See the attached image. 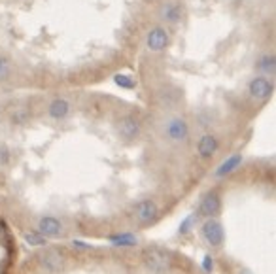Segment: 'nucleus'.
I'll return each mask as SVG.
<instances>
[{
  "mask_svg": "<svg viewBox=\"0 0 276 274\" xmlns=\"http://www.w3.org/2000/svg\"><path fill=\"white\" fill-rule=\"evenodd\" d=\"M168 0H0V91L91 89L138 59Z\"/></svg>",
  "mask_w": 276,
  "mask_h": 274,
  "instance_id": "f257e3e1",
  "label": "nucleus"
},
{
  "mask_svg": "<svg viewBox=\"0 0 276 274\" xmlns=\"http://www.w3.org/2000/svg\"><path fill=\"white\" fill-rule=\"evenodd\" d=\"M144 263L148 266V270H151L153 274H166L172 268L170 255L159 248H148L144 251Z\"/></svg>",
  "mask_w": 276,
  "mask_h": 274,
  "instance_id": "f03ea898",
  "label": "nucleus"
},
{
  "mask_svg": "<svg viewBox=\"0 0 276 274\" xmlns=\"http://www.w3.org/2000/svg\"><path fill=\"white\" fill-rule=\"evenodd\" d=\"M133 214H134V218L138 219V223L150 225L153 221H157L161 210H159L157 203H155L153 199H144V201H140V203L134 206Z\"/></svg>",
  "mask_w": 276,
  "mask_h": 274,
  "instance_id": "7ed1b4c3",
  "label": "nucleus"
},
{
  "mask_svg": "<svg viewBox=\"0 0 276 274\" xmlns=\"http://www.w3.org/2000/svg\"><path fill=\"white\" fill-rule=\"evenodd\" d=\"M40 263L49 272H61L64 268V255L59 250H46L40 255Z\"/></svg>",
  "mask_w": 276,
  "mask_h": 274,
  "instance_id": "20e7f679",
  "label": "nucleus"
},
{
  "mask_svg": "<svg viewBox=\"0 0 276 274\" xmlns=\"http://www.w3.org/2000/svg\"><path fill=\"white\" fill-rule=\"evenodd\" d=\"M38 229L42 235L46 236H57L63 233V223L53 216H44L38 221Z\"/></svg>",
  "mask_w": 276,
  "mask_h": 274,
  "instance_id": "39448f33",
  "label": "nucleus"
},
{
  "mask_svg": "<svg viewBox=\"0 0 276 274\" xmlns=\"http://www.w3.org/2000/svg\"><path fill=\"white\" fill-rule=\"evenodd\" d=\"M203 233H205V238L208 240V244H212V246H220L223 242V229H221L218 221H206Z\"/></svg>",
  "mask_w": 276,
  "mask_h": 274,
  "instance_id": "423d86ee",
  "label": "nucleus"
},
{
  "mask_svg": "<svg viewBox=\"0 0 276 274\" xmlns=\"http://www.w3.org/2000/svg\"><path fill=\"white\" fill-rule=\"evenodd\" d=\"M220 208H221L220 197L216 195V193H208V195L203 199L201 210L205 212L206 216H218V214H220Z\"/></svg>",
  "mask_w": 276,
  "mask_h": 274,
  "instance_id": "0eeeda50",
  "label": "nucleus"
},
{
  "mask_svg": "<svg viewBox=\"0 0 276 274\" xmlns=\"http://www.w3.org/2000/svg\"><path fill=\"white\" fill-rule=\"evenodd\" d=\"M114 244H119V246H134L136 244V238L131 235H118V236H112L110 238Z\"/></svg>",
  "mask_w": 276,
  "mask_h": 274,
  "instance_id": "6e6552de",
  "label": "nucleus"
},
{
  "mask_svg": "<svg viewBox=\"0 0 276 274\" xmlns=\"http://www.w3.org/2000/svg\"><path fill=\"white\" fill-rule=\"evenodd\" d=\"M25 240L31 244V246H44V244H46L44 236L36 235V233H27V235H25Z\"/></svg>",
  "mask_w": 276,
  "mask_h": 274,
  "instance_id": "1a4fd4ad",
  "label": "nucleus"
},
{
  "mask_svg": "<svg viewBox=\"0 0 276 274\" xmlns=\"http://www.w3.org/2000/svg\"><path fill=\"white\" fill-rule=\"evenodd\" d=\"M0 244L6 246L8 244V231H6V225L0 221Z\"/></svg>",
  "mask_w": 276,
  "mask_h": 274,
  "instance_id": "9d476101",
  "label": "nucleus"
},
{
  "mask_svg": "<svg viewBox=\"0 0 276 274\" xmlns=\"http://www.w3.org/2000/svg\"><path fill=\"white\" fill-rule=\"evenodd\" d=\"M203 265H205V268H208V270H210V268H212V261H210V257H206Z\"/></svg>",
  "mask_w": 276,
  "mask_h": 274,
  "instance_id": "9b49d317",
  "label": "nucleus"
},
{
  "mask_svg": "<svg viewBox=\"0 0 276 274\" xmlns=\"http://www.w3.org/2000/svg\"><path fill=\"white\" fill-rule=\"evenodd\" d=\"M240 274H252V272H250V270H242Z\"/></svg>",
  "mask_w": 276,
  "mask_h": 274,
  "instance_id": "f8f14e48",
  "label": "nucleus"
}]
</instances>
